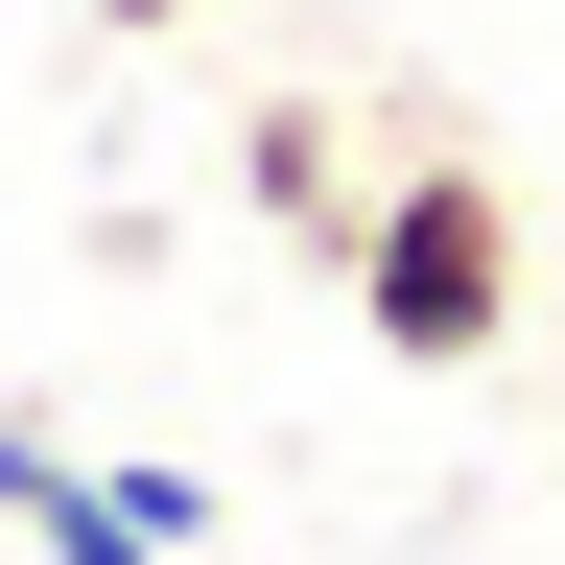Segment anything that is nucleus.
<instances>
[{"instance_id":"2","label":"nucleus","mask_w":565,"mask_h":565,"mask_svg":"<svg viewBox=\"0 0 565 565\" xmlns=\"http://www.w3.org/2000/svg\"><path fill=\"white\" fill-rule=\"evenodd\" d=\"M236 189H259V236H282V259H353V212H377V141H353L330 95H259V118H236Z\"/></svg>"},{"instance_id":"4","label":"nucleus","mask_w":565,"mask_h":565,"mask_svg":"<svg viewBox=\"0 0 565 565\" xmlns=\"http://www.w3.org/2000/svg\"><path fill=\"white\" fill-rule=\"evenodd\" d=\"M47 471H71V424H47V401H0V519H24Z\"/></svg>"},{"instance_id":"3","label":"nucleus","mask_w":565,"mask_h":565,"mask_svg":"<svg viewBox=\"0 0 565 565\" xmlns=\"http://www.w3.org/2000/svg\"><path fill=\"white\" fill-rule=\"evenodd\" d=\"M24 542H47V565H189V542L141 519L118 471H47V494H24Z\"/></svg>"},{"instance_id":"1","label":"nucleus","mask_w":565,"mask_h":565,"mask_svg":"<svg viewBox=\"0 0 565 565\" xmlns=\"http://www.w3.org/2000/svg\"><path fill=\"white\" fill-rule=\"evenodd\" d=\"M330 282H353V330H377L401 377H494V353H519V189L424 95H377V212H353Z\"/></svg>"},{"instance_id":"5","label":"nucleus","mask_w":565,"mask_h":565,"mask_svg":"<svg viewBox=\"0 0 565 565\" xmlns=\"http://www.w3.org/2000/svg\"><path fill=\"white\" fill-rule=\"evenodd\" d=\"M95 24H118V47H141V24H189V0H95Z\"/></svg>"}]
</instances>
